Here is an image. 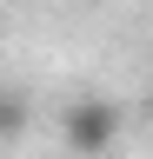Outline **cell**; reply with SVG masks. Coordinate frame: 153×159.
<instances>
[{
	"instance_id": "1",
	"label": "cell",
	"mask_w": 153,
	"mask_h": 159,
	"mask_svg": "<svg viewBox=\"0 0 153 159\" xmlns=\"http://www.w3.org/2000/svg\"><path fill=\"white\" fill-rule=\"evenodd\" d=\"M127 133V113L113 106V99H73V106L60 113V139L80 159H100V152H113V139Z\"/></svg>"
},
{
	"instance_id": "2",
	"label": "cell",
	"mask_w": 153,
	"mask_h": 159,
	"mask_svg": "<svg viewBox=\"0 0 153 159\" xmlns=\"http://www.w3.org/2000/svg\"><path fill=\"white\" fill-rule=\"evenodd\" d=\"M20 126H27V106L20 99H0V139H13Z\"/></svg>"
}]
</instances>
